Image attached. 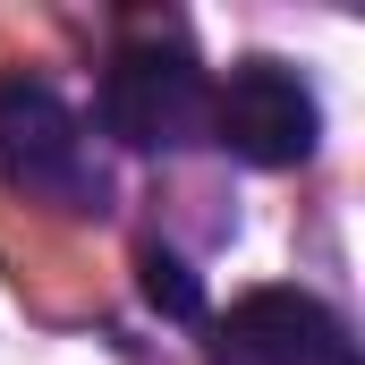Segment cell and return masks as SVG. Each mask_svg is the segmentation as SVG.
<instances>
[{"label": "cell", "mask_w": 365, "mask_h": 365, "mask_svg": "<svg viewBox=\"0 0 365 365\" xmlns=\"http://www.w3.org/2000/svg\"><path fill=\"white\" fill-rule=\"evenodd\" d=\"M212 119V86L195 68L179 34H136L110 51L102 68V136H119L128 153H179Z\"/></svg>", "instance_id": "6da1fadb"}, {"label": "cell", "mask_w": 365, "mask_h": 365, "mask_svg": "<svg viewBox=\"0 0 365 365\" xmlns=\"http://www.w3.org/2000/svg\"><path fill=\"white\" fill-rule=\"evenodd\" d=\"M0 179L26 187L51 212H102L110 179L86 145V119L43 86V77H9L0 86Z\"/></svg>", "instance_id": "7a4b0ae2"}, {"label": "cell", "mask_w": 365, "mask_h": 365, "mask_svg": "<svg viewBox=\"0 0 365 365\" xmlns=\"http://www.w3.org/2000/svg\"><path fill=\"white\" fill-rule=\"evenodd\" d=\"M204 128L238 162H255V170H297L323 145V102H314V86L289 60H238L230 86L212 93V119Z\"/></svg>", "instance_id": "3957f363"}, {"label": "cell", "mask_w": 365, "mask_h": 365, "mask_svg": "<svg viewBox=\"0 0 365 365\" xmlns=\"http://www.w3.org/2000/svg\"><path fill=\"white\" fill-rule=\"evenodd\" d=\"M212 365H357V340L314 289H247L212 340Z\"/></svg>", "instance_id": "277c9868"}, {"label": "cell", "mask_w": 365, "mask_h": 365, "mask_svg": "<svg viewBox=\"0 0 365 365\" xmlns=\"http://www.w3.org/2000/svg\"><path fill=\"white\" fill-rule=\"evenodd\" d=\"M145 297L162 306V314H179V323H204V289L187 272L179 255H162V247H145Z\"/></svg>", "instance_id": "5b68a950"}]
</instances>
